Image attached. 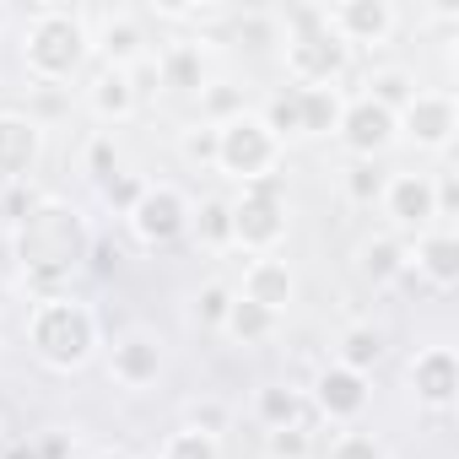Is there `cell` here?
Returning <instances> with one entry per match:
<instances>
[{
  "mask_svg": "<svg viewBox=\"0 0 459 459\" xmlns=\"http://www.w3.org/2000/svg\"><path fill=\"white\" fill-rule=\"evenodd\" d=\"M98 459H135V454H125V448H103Z\"/></svg>",
  "mask_w": 459,
  "mask_h": 459,
  "instance_id": "obj_40",
  "label": "cell"
},
{
  "mask_svg": "<svg viewBox=\"0 0 459 459\" xmlns=\"http://www.w3.org/2000/svg\"><path fill=\"white\" fill-rule=\"evenodd\" d=\"M87 103H92V114L98 119H125V114H135V87H130V71H119V65H103L98 71V82H92V92H87Z\"/></svg>",
  "mask_w": 459,
  "mask_h": 459,
  "instance_id": "obj_18",
  "label": "cell"
},
{
  "mask_svg": "<svg viewBox=\"0 0 459 459\" xmlns=\"http://www.w3.org/2000/svg\"><path fill=\"white\" fill-rule=\"evenodd\" d=\"M0 22H6V6H0Z\"/></svg>",
  "mask_w": 459,
  "mask_h": 459,
  "instance_id": "obj_41",
  "label": "cell"
},
{
  "mask_svg": "<svg viewBox=\"0 0 459 459\" xmlns=\"http://www.w3.org/2000/svg\"><path fill=\"white\" fill-rule=\"evenodd\" d=\"M87 162H92V178L103 184V178H114L119 173V157H114V141L108 135H98L92 146H87Z\"/></svg>",
  "mask_w": 459,
  "mask_h": 459,
  "instance_id": "obj_37",
  "label": "cell"
},
{
  "mask_svg": "<svg viewBox=\"0 0 459 459\" xmlns=\"http://www.w3.org/2000/svg\"><path fill=\"white\" fill-rule=\"evenodd\" d=\"M238 298H249V303L281 314L287 298H292V271H287L281 260H255V265L244 271V292H238Z\"/></svg>",
  "mask_w": 459,
  "mask_h": 459,
  "instance_id": "obj_16",
  "label": "cell"
},
{
  "mask_svg": "<svg viewBox=\"0 0 459 459\" xmlns=\"http://www.w3.org/2000/svg\"><path fill=\"white\" fill-rule=\"evenodd\" d=\"M265 443H271V459H308V448H314V421L276 427V432H265Z\"/></svg>",
  "mask_w": 459,
  "mask_h": 459,
  "instance_id": "obj_28",
  "label": "cell"
},
{
  "mask_svg": "<svg viewBox=\"0 0 459 459\" xmlns=\"http://www.w3.org/2000/svg\"><path fill=\"white\" fill-rule=\"evenodd\" d=\"M184 157L189 162H216V125H195L184 135Z\"/></svg>",
  "mask_w": 459,
  "mask_h": 459,
  "instance_id": "obj_36",
  "label": "cell"
},
{
  "mask_svg": "<svg viewBox=\"0 0 459 459\" xmlns=\"http://www.w3.org/2000/svg\"><path fill=\"white\" fill-rule=\"evenodd\" d=\"M325 17H330V28L341 33L346 49L351 44H378L394 28V6H389V0H341V6H325Z\"/></svg>",
  "mask_w": 459,
  "mask_h": 459,
  "instance_id": "obj_11",
  "label": "cell"
},
{
  "mask_svg": "<svg viewBox=\"0 0 459 459\" xmlns=\"http://www.w3.org/2000/svg\"><path fill=\"white\" fill-rule=\"evenodd\" d=\"M314 405H319V416H330V421H357V416L368 411V378L335 362V368L319 373V384H314Z\"/></svg>",
  "mask_w": 459,
  "mask_h": 459,
  "instance_id": "obj_13",
  "label": "cell"
},
{
  "mask_svg": "<svg viewBox=\"0 0 459 459\" xmlns=\"http://www.w3.org/2000/svg\"><path fill=\"white\" fill-rule=\"evenodd\" d=\"M411 389H416L421 405L448 411L454 394H459V362H454V351H448V346H427V351L411 362Z\"/></svg>",
  "mask_w": 459,
  "mask_h": 459,
  "instance_id": "obj_12",
  "label": "cell"
},
{
  "mask_svg": "<svg viewBox=\"0 0 459 459\" xmlns=\"http://www.w3.org/2000/svg\"><path fill=\"white\" fill-rule=\"evenodd\" d=\"M108 373H114L125 389H141V384H152V378L162 373V346H157L152 335L130 330V335L114 341V351H108Z\"/></svg>",
  "mask_w": 459,
  "mask_h": 459,
  "instance_id": "obj_15",
  "label": "cell"
},
{
  "mask_svg": "<svg viewBox=\"0 0 459 459\" xmlns=\"http://www.w3.org/2000/svg\"><path fill=\"white\" fill-rule=\"evenodd\" d=\"M0 448H6V443H0Z\"/></svg>",
  "mask_w": 459,
  "mask_h": 459,
  "instance_id": "obj_42",
  "label": "cell"
},
{
  "mask_svg": "<svg viewBox=\"0 0 459 459\" xmlns=\"http://www.w3.org/2000/svg\"><path fill=\"white\" fill-rule=\"evenodd\" d=\"M39 200H44V195H33L28 184H6V189H0V216H6L12 227H22V221L39 211Z\"/></svg>",
  "mask_w": 459,
  "mask_h": 459,
  "instance_id": "obj_34",
  "label": "cell"
},
{
  "mask_svg": "<svg viewBox=\"0 0 459 459\" xmlns=\"http://www.w3.org/2000/svg\"><path fill=\"white\" fill-rule=\"evenodd\" d=\"M298 103H303V135H330V130H341L346 98H341L335 87H298Z\"/></svg>",
  "mask_w": 459,
  "mask_h": 459,
  "instance_id": "obj_20",
  "label": "cell"
},
{
  "mask_svg": "<svg viewBox=\"0 0 459 459\" xmlns=\"http://www.w3.org/2000/svg\"><path fill=\"white\" fill-rule=\"evenodd\" d=\"M157 76H162V87H173V92L200 87V76H205L200 49H195V44H173V49H162V55H157Z\"/></svg>",
  "mask_w": 459,
  "mask_h": 459,
  "instance_id": "obj_21",
  "label": "cell"
},
{
  "mask_svg": "<svg viewBox=\"0 0 459 459\" xmlns=\"http://www.w3.org/2000/svg\"><path fill=\"white\" fill-rule=\"evenodd\" d=\"M227 308H233V292H227L221 281H211V287L195 298V319H200V325H211V330H221V325H227Z\"/></svg>",
  "mask_w": 459,
  "mask_h": 459,
  "instance_id": "obj_33",
  "label": "cell"
},
{
  "mask_svg": "<svg viewBox=\"0 0 459 459\" xmlns=\"http://www.w3.org/2000/svg\"><path fill=\"white\" fill-rule=\"evenodd\" d=\"M221 330H227V335H238L244 346H255V341H265V335L276 330V314L233 292V308H227V325H221Z\"/></svg>",
  "mask_w": 459,
  "mask_h": 459,
  "instance_id": "obj_22",
  "label": "cell"
},
{
  "mask_svg": "<svg viewBox=\"0 0 459 459\" xmlns=\"http://www.w3.org/2000/svg\"><path fill=\"white\" fill-rule=\"evenodd\" d=\"M384 168L378 162H351V173H346V195L357 200V205H378L384 200Z\"/></svg>",
  "mask_w": 459,
  "mask_h": 459,
  "instance_id": "obj_30",
  "label": "cell"
},
{
  "mask_svg": "<svg viewBox=\"0 0 459 459\" xmlns=\"http://www.w3.org/2000/svg\"><path fill=\"white\" fill-rule=\"evenodd\" d=\"M346 44L330 28L325 6H298L287 12V71L298 87H330L346 71Z\"/></svg>",
  "mask_w": 459,
  "mask_h": 459,
  "instance_id": "obj_4",
  "label": "cell"
},
{
  "mask_svg": "<svg viewBox=\"0 0 459 459\" xmlns=\"http://www.w3.org/2000/svg\"><path fill=\"white\" fill-rule=\"evenodd\" d=\"M411 98H416V82H411L400 65H384V71H373V76H368V103H378V108L400 114Z\"/></svg>",
  "mask_w": 459,
  "mask_h": 459,
  "instance_id": "obj_24",
  "label": "cell"
},
{
  "mask_svg": "<svg viewBox=\"0 0 459 459\" xmlns=\"http://www.w3.org/2000/svg\"><path fill=\"white\" fill-rule=\"evenodd\" d=\"M260 421H265V432H276V427H292V421H308V405H303V394L298 389H260Z\"/></svg>",
  "mask_w": 459,
  "mask_h": 459,
  "instance_id": "obj_25",
  "label": "cell"
},
{
  "mask_svg": "<svg viewBox=\"0 0 459 459\" xmlns=\"http://www.w3.org/2000/svg\"><path fill=\"white\" fill-rule=\"evenodd\" d=\"M162 459H216V437L184 427V432H173V437L162 443Z\"/></svg>",
  "mask_w": 459,
  "mask_h": 459,
  "instance_id": "obj_31",
  "label": "cell"
},
{
  "mask_svg": "<svg viewBox=\"0 0 459 459\" xmlns=\"http://www.w3.org/2000/svg\"><path fill=\"white\" fill-rule=\"evenodd\" d=\"M39 162V125L22 114H0V184H28Z\"/></svg>",
  "mask_w": 459,
  "mask_h": 459,
  "instance_id": "obj_14",
  "label": "cell"
},
{
  "mask_svg": "<svg viewBox=\"0 0 459 459\" xmlns=\"http://www.w3.org/2000/svg\"><path fill=\"white\" fill-rule=\"evenodd\" d=\"M287 233V200H281V178H249L244 195L233 200V244L244 249H271Z\"/></svg>",
  "mask_w": 459,
  "mask_h": 459,
  "instance_id": "obj_6",
  "label": "cell"
},
{
  "mask_svg": "<svg viewBox=\"0 0 459 459\" xmlns=\"http://www.w3.org/2000/svg\"><path fill=\"white\" fill-rule=\"evenodd\" d=\"M276 135L265 130V119H255V114H238V119H227V125H216V168H227L233 178H271V168H276Z\"/></svg>",
  "mask_w": 459,
  "mask_h": 459,
  "instance_id": "obj_5",
  "label": "cell"
},
{
  "mask_svg": "<svg viewBox=\"0 0 459 459\" xmlns=\"http://www.w3.org/2000/svg\"><path fill=\"white\" fill-rule=\"evenodd\" d=\"M28 341L49 368H82L92 357V346H98V319H92L87 303H76L65 292L39 298V308L28 319Z\"/></svg>",
  "mask_w": 459,
  "mask_h": 459,
  "instance_id": "obj_3",
  "label": "cell"
},
{
  "mask_svg": "<svg viewBox=\"0 0 459 459\" xmlns=\"http://www.w3.org/2000/svg\"><path fill=\"white\" fill-rule=\"evenodd\" d=\"M98 49H103L108 65L130 71L135 60H146V33H141V22H130V17H108L103 33H98Z\"/></svg>",
  "mask_w": 459,
  "mask_h": 459,
  "instance_id": "obj_19",
  "label": "cell"
},
{
  "mask_svg": "<svg viewBox=\"0 0 459 459\" xmlns=\"http://www.w3.org/2000/svg\"><path fill=\"white\" fill-rule=\"evenodd\" d=\"M265 130H271L276 141L303 135V103H298V87H287V92H276V98L265 103Z\"/></svg>",
  "mask_w": 459,
  "mask_h": 459,
  "instance_id": "obj_27",
  "label": "cell"
},
{
  "mask_svg": "<svg viewBox=\"0 0 459 459\" xmlns=\"http://www.w3.org/2000/svg\"><path fill=\"white\" fill-rule=\"evenodd\" d=\"M416 271L432 287H454L459 281V238L454 233H421L416 238Z\"/></svg>",
  "mask_w": 459,
  "mask_h": 459,
  "instance_id": "obj_17",
  "label": "cell"
},
{
  "mask_svg": "<svg viewBox=\"0 0 459 459\" xmlns=\"http://www.w3.org/2000/svg\"><path fill=\"white\" fill-rule=\"evenodd\" d=\"M92 249L87 227L71 205L60 200H39V211L17 227V260L28 265V281L44 292V298H60V287L71 281V271L82 265V255Z\"/></svg>",
  "mask_w": 459,
  "mask_h": 459,
  "instance_id": "obj_1",
  "label": "cell"
},
{
  "mask_svg": "<svg viewBox=\"0 0 459 459\" xmlns=\"http://www.w3.org/2000/svg\"><path fill=\"white\" fill-rule=\"evenodd\" d=\"M98 189H103V200H108L119 216H130V205L146 195V178H135V173H114V178H103Z\"/></svg>",
  "mask_w": 459,
  "mask_h": 459,
  "instance_id": "obj_32",
  "label": "cell"
},
{
  "mask_svg": "<svg viewBox=\"0 0 459 459\" xmlns=\"http://www.w3.org/2000/svg\"><path fill=\"white\" fill-rule=\"evenodd\" d=\"M394 114L389 108H378V103H368V98H357V103H346V114H341V141L351 146V157L357 162H373L389 141H394Z\"/></svg>",
  "mask_w": 459,
  "mask_h": 459,
  "instance_id": "obj_10",
  "label": "cell"
},
{
  "mask_svg": "<svg viewBox=\"0 0 459 459\" xmlns=\"http://www.w3.org/2000/svg\"><path fill=\"white\" fill-rule=\"evenodd\" d=\"M189 221L200 227L205 244H233V205H227V200H205L200 216H189Z\"/></svg>",
  "mask_w": 459,
  "mask_h": 459,
  "instance_id": "obj_29",
  "label": "cell"
},
{
  "mask_svg": "<svg viewBox=\"0 0 459 459\" xmlns=\"http://www.w3.org/2000/svg\"><path fill=\"white\" fill-rule=\"evenodd\" d=\"M394 227H405V233H427V227L437 221V200H432V178L427 173H394L384 184V200Z\"/></svg>",
  "mask_w": 459,
  "mask_h": 459,
  "instance_id": "obj_9",
  "label": "cell"
},
{
  "mask_svg": "<svg viewBox=\"0 0 459 459\" xmlns=\"http://www.w3.org/2000/svg\"><path fill=\"white\" fill-rule=\"evenodd\" d=\"M405 249L394 244V238H373V244H362V271L373 276V281H394V276H405Z\"/></svg>",
  "mask_w": 459,
  "mask_h": 459,
  "instance_id": "obj_26",
  "label": "cell"
},
{
  "mask_svg": "<svg viewBox=\"0 0 459 459\" xmlns=\"http://www.w3.org/2000/svg\"><path fill=\"white\" fill-rule=\"evenodd\" d=\"M189 427H195V432H205V437H216V432L227 427V405H216V400H200V405L189 411Z\"/></svg>",
  "mask_w": 459,
  "mask_h": 459,
  "instance_id": "obj_38",
  "label": "cell"
},
{
  "mask_svg": "<svg viewBox=\"0 0 459 459\" xmlns=\"http://www.w3.org/2000/svg\"><path fill=\"white\" fill-rule=\"evenodd\" d=\"M0 459H39L33 443H12V448H0Z\"/></svg>",
  "mask_w": 459,
  "mask_h": 459,
  "instance_id": "obj_39",
  "label": "cell"
},
{
  "mask_svg": "<svg viewBox=\"0 0 459 459\" xmlns=\"http://www.w3.org/2000/svg\"><path fill=\"white\" fill-rule=\"evenodd\" d=\"M325 459H384V448L368 437V432H341L335 443H330V454Z\"/></svg>",
  "mask_w": 459,
  "mask_h": 459,
  "instance_id": "obj_35",
  "label": "cell"
},
{
  "mask_svg": "<svg viewBox=\"0 0 459 459\" xmlns=\"http://www.w3.org/2000/svg\"><path fill=\"white\" fill-rule=\"evenodd\" d=\"M92 49V28L71 6H39L28 22V71L39 82H65Z\"/></svg>",
  "mask_w": 459,
  "mask_h": 459,
  "instance_id": "obj_2",
  "label": "cell"
},
{
  "mask_svg": "<svg viewBox=\"0 0 459 459\" xmlns=\"http://www.w3.org/2000/svg\"><path fill=\"white\" fill-rule=\"evenodd\" d=\"M394 125H405V135L416 146H432V152H448L454 130H459V108H454V92H421L394 114Z\"/></svg>",
  "mask_w": 459,
  "mask_h": 459,
  "instance_id": "obj_8",
  "label": "cell"
},
{
  "mask_svg": "<svg viewBox=\"0 0 459 459\" xmlns=\"http://www.w3.org/2000/svg\"><path fill=\"white\" fill-rule=\"evenodd\" d=\"M378 357H384V335L373 325H351L341 335V368H351V373L368 378V368H378Z\"/></svg>",
  "mask_w": 459,
  "mask_h": 459,
  "instance_id": "obj_23",
  "label": "cell"
},
{
  "mask_svg": "<svg viewBox=\"0 0 459 459\" xmlns=\"http://www.w3.org/2000/svg\"><path fill=\"white\" fill-rule=\"evenodd\" d=\"M189 200L173 189V184H146V195L130 205V227H135V238L141 244H173V238H184L189 233Z\"/></svg>",
  "mask_w": 459,
  "mask_h": 459,
  "instance_id": "obj_7",
  "label": "cell"
}]
</instances>
